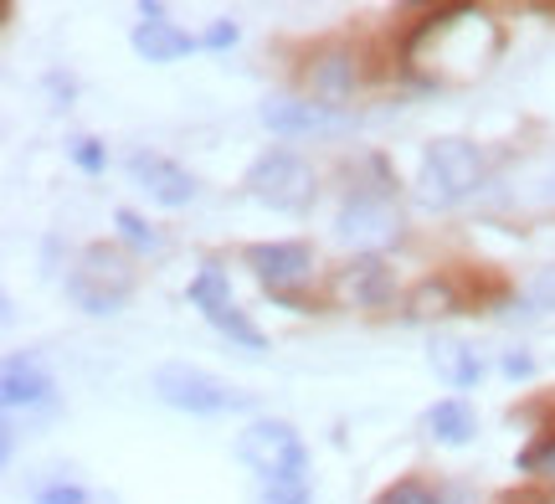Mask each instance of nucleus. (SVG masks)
Here are the masks:
<instances>
[{
    "instance_id": "obj_1",
    "label": "nucleus",
    "mask_w": 555,
    "mask_h": 504,
    "mask_svg": "<svg viewBox=\"0 0 555 504\" xmlns=\"http://www.w3.org/2000/svg\"><path fill=\"white\" fill-rule=\"evenodd\" d=\"M416 202L427 211H453L483 185V155L468 140H433L416 165Z\"/></svg>"
},
{
    "instance_id": "obj_2",
    "label": "nucleus",
    "mask_w": 555,
    "mask_h": 504,
    "mask_svg": "<svg viewBox=\"0 0 555 504\" xmlns=\"http://www.w3.org/2000/svg\"><path fill=\"white\" fill-rule=\"evenodd\" d=\"M150 391H155L165 406L176 412H191V417H221V412H247L253 397L237 391L232 382H221L217 371H201L191 361H165L150 376Z\"/></svg>"
},
{
    "instance_id": "obj_3",
    "label": "nucleus",
    "mask_w": 555,
    "mask_h": 504,
    "mask_svg": "<svg viewBox=\"0 0 555 504\" xmlns=\"http://www.w3.org/2000/svg\"><path fill=\"white\" fill-rule=\"evenodd\" d=\"M129 294H134V262L108 243L82 247L73 273H67V299L78 303L82 314H119Z\"/></svg>"
},
{
    "instance_id": "obj_4",
    "label": "nucleus",
    "mask_w": 555,
    "mask_h": 504,
    "mask_svg": "<svg viewBox=\"0 0 555 504\" xmlns=\"http://www.w3.org/2000/svg\"><path fill=\"white\" fill-rule=\"evenodd\" d=\"M237 458L258 474V484H309V448L283 417H258L242 427Z\"/></svg>"
},
{
    "instance_id": "obj_5",
    "label": "nucleus",
    "mask_w": 555,
    "mask_h": 504,
    "mask_svg": "<svg viewBox=\"0 0 555 504\" xmlns=\"http://www.w3.org/2000/svg\"><path fill=\"white\" fill-rule=\"evenodd\" d=\"M247 196L268 211H304V206L314 202V170L298 160L294 150H268L258 160L247 165Z\"/></svg>"
},
{
    "instance_id": "obj_6",
    "label": "nucleus",
    "mask_w": 555,
    "mask_h": 504,
    "mask_svg": "<svg viewBox=\"0 0 555 504\" xmlns=\"http://www.w3.org/2000/svg\"><path fill=\"white\" fill-rule=\"evenodd\" d=\"M185 299L201 309V320L211 324V329H221L232 345H242V350H262V329L247 314L237 309V299H232V283H227V273H221L217 262H206L196 279H191V288H185Z\"/></svg>"
},
{
    "instance_id": "obj_7",
    "label": "nucleus",
    "mask_w": 555,
    "mask_h": 504,
    "mask_svg": "<svg viewBox=\"0 0 555 504\" xmlns=\"http://www.w3.org/2000/svg\"><path fill=\"white\" fill-rule=\"evenodd\" d=\"M335 237L345 247H356L360 258H376V253H386V247L401 237V222H397V211H391L386 196L356 191V196H345V206H339Z\"/></svg>"
},
{
    "instance_id": "obj_8",
    "label": "nucleus",
    "mask_w": 555,
    "mask_h": 504,
    "mask_svg": "<svg viewBox=\"0 0 555 504\" xmlns=\"http://www.w3.org/2000/svg\"><path fill=\"white\" fill-rule=\"evenodd\" d=\"M124 170H129V181L159 206H191L196 202V176H191L185 165L155 155V150H134V155L124 160Z\"/></svg>"
},
{
    "instance_id": "obj_9",
    "label": "nucleus",
    "mask_w": 555,
    "mask_h": 504,
    "mask_svg": "<svg viewBox=\"0 0 555 504\" xmlns=\"http://www.w3.org/2000/svg\"><path fill=\"white\" fill-rule=\"evenodd\" d=\"M242 262L258 273V283L268 294H278V299H283L294 283L309 279V268H314V258H309L304 243H253L242 253Z\"/></svg>"
},
{
    "instance_id": "obj_10",
    "label": "nucleus",
    "mask_w": 555,
    "mask_h": 504,
    "mask_svg": "<svg viewBox=\"0 0 555 504\" xmlns=\"http://www.w3.org/2000/svg\"><path fill=\"white\" fill-rule=\"evenodd\" d=\"M134 52L144 62H155V67H165V62H176V57H185L191 47H201V37H191V31H180L176 21L165 16V5H139V26H134Z\"/></svg>"
},
{
    "instance_id": "obj_11",
    "label": "nucleus",
    "mask_w": 555,
    "mask_h": 504,
    "mask_svg": "<svg viewBox=\"0 0 555 504\" xmlns=\"http://www.w3.org/2000/svg\"><path fill=\"white\" fill-rule=\"evenodd\" d=\"M258 119L273 134H319V129H335L339 114L330 103H314V99H268L258 108Z\"/></svg>"
},
{
    "instance_id": "obj_12",
    "label": "nucleus",
    "mask_w": 555,
    "mask_h": 504,
    "mask_svg": "<svg viewBox=\"0 0 555 504\" xmlns=\"http://www.w3.org/2000/svg\"><path fill=\"white\" fill-rule=\"evenodd\" d=\"M0 397H5V406H41V402H52V376L37 361L16 356V361H5Z\"/></svg>"
},
{
    "instance_id": "obj_13",
    "label": "nucleus",
    "mask_w": 555,
    "mask_h": 504,
    "mask_svg": "<svg viewBox=\"0 0 555 504\" xmlns=\"http://www.w3.org/2000/svg\"><path fill=\"white\" fill-rule=\"evenodd\" d=\"M335 288H339V299H350V303H386L391 299V273H386L380 258H356L339 273Z\"/></svg>"
},
{
    "instance_id": "obj_14",
    "label": "nucleus",
    "mask_w": 555,
    "mask_h": 504,
    "mask_svg": "<svg viewBox=\"0 0 555 504\" xmlns=\"http://www.w3.org/2000/svg\"><path fill=\"white\" fill-rule=\"evenodd\" d=\"M427 432H433L442 448H468L478 432V417L474 406L463 402V397H448V402H437L433 412H427Z\"/></svg>"
},
{
    "instance_id": "obj_15",
    "label": "nucleus",
    "mask_w": 555,
    "mask_h": 504,
    "mask_svg": "<svg viewBox=\"0 0 555 504\" xmlns=\"http://www.w3.org/2000/svg\"><path fill=\"white\" fill-rule=\"evenodd\" d=\"M433 371L453 386V391H468V386H478V376H483V361H478V350H468L463 340H433Z\"/></svg>"
},
{
    "instance_id": "obj_16",
    "label": "nucleus",
    "mask_w": 555,
    "mask_h": 504,
    "mask_svg": "<svg viewBox=\"0 0 555 504\" xmlns=\"http://www.w3.org/2000/svg\"><path fill=\"white\" fill-rule=\"evenodd\" d=\"M309 82H314L319 103H339L350 93V82H356V62L345 57V52H324V57L309 67Z\"/></svg>"
},
{
    "instance_id": "obj_17",
    "label": "nucleus",
    "mask_w": 555,
    "mask_h": 504,
    "mask_svg": "<svg viewBox=\"0 0 555 504\" xmlns=\"http://www.w3.org/2000/svg\"><path fill=\"white\" fill-rule=\"evenodd\" d=\"M114 227H119V237L134 247V253H159V232L144 222L139 211H114Z\"/></svg>"
},
{
    "instance_id": "obj_18",
    "label": "nucleus",
    "mask_w": 555,
    "mask_h": 504,
    "mask_svg": "<svg viewBox=\"0 0 555 504\" xmlns=\"http://www.w3.org/2000/svg\"><path fill=\"white\" fill-rule=\"evenodd\" d=\"M37 504H114V500H99L93 489L73 484V479H57V484L37 489Z\"/></svg>"
},
{
    "instance_id": "obj_19",
    "label": "nucleus",
    "mask_w": 555,
    "mask_h": 504,
    "mask_svg": "<svg viewBox=\"0 0 555 504\" xmlns=\"http://www.w3.org/2000/svg\"><path fill=\"white\" fill-rule=\"evenodd\" d=\"M525 303H530V309H540L545 320H555V268H540L535 279H530V288H525Z\"/></svg>"
},
{
    "instance_id": "obj_20",
    "label": "nucleus",
    "mask_w": 555,
    "mask_h": 504,
    "mask_svg": "<svg viewBox=\"0 0 555 504\" xmlns=\"http://www.w3.org/2000/svg\"><path fill=\"white\" fill-rule=\"evenodd\" d=\"M376 504H442V500H437L433 484H422V479H401V484H391Z\"/></svg>"
},
{
    "instance_id": "obj_21",
    "label": "nucleus",
    "mask_w": 555,
    "mask_h": 504,
    "mask_svg": "<svg viewBox=\"0 0 555 504\" xmlns=\"http://www.w3.org/2000/svg\"><path fill=\"white\" fill-rule=\"evenodd\" d=\"M519 468L525 474H555V438H540L535 448L519 453Z\"/></svg>"
},
{
    "instance_id": "obj_22",
    "label": "nucleus",
    "mask_w": 555,
    "mask_h": 504,
    "mask_svg": "<svg viewBox=\"0 0 555 504\" xmlns=\"http://www.w3.org/2000/svg\"><path fill=\"white\" fill-rule=\"evenodd\" d=\"M67 155H73V165L88 170V176L103 170V150H99V140H88V134H82V140H67Z\"/></svg>"
},
{
    "instance_id": "obj_23",
    "label": "nucleus",
    "mask_w": 555,
    "mask_h": 504,
    "mask_svg": "<svg viewBox=\"0 0 555 504\" xmlns=\"http://www.w3.org/2000/svg\"><path fill=\"white\" fill-rule=\"evenodd\" d=\"M258 504H314L309 484H258Z\"/></svg>"
},
{
    "instance_id": "obj_24",
    "label": "nucleus",
    "mask_w": 555,
    "mask_h": 504,
    "mask_svg": "<svg viewBox=\"0 0 555 504\" xmlns=\"http://www.w3.org/2000/svg\"><path fill=\"white\" fill-rule=\"evenodd\" d=\"M232 41H237V21H211V26H206V31H201V47H206V52H221V47H232Z\"/></svg>"
},
{
    "instance_id": "obj_25",
    "label": "nucleus",
    "mask_w": 555,
    "mask_h": 504,
    "mask_svg": "<svg viewBox=\"0 0 555 504\" xmlns=\"http://www.w3.org/2000/svg\"><path fill=\"white\" fill-rule=\"evenodd\" d=\"M416 303H422V309H416V314H448V288H437V283H422V294H416Z\"/></svg>"
},
{
    "instance_id": "obj_26",
    "label": "nucleus",
    "mask_w": 555,
    "mask_h": 504,
    "mask_svg": "<svg viewBox=\"0 0 555 504\" xmlns=\"http://www.w3.org/2000/svg\"><path fill=\"white\" fill-rule=\"evenodd\" d=\"M530 371H535L530 356H504V376H530Z\"/></svg>"
}]
</instances>
